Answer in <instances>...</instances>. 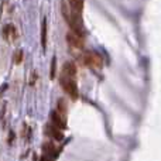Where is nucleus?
Returning a JSON list of instances; mask_svg holds the SVG:
<instances>
[{
  "label": "nucleus",
  "instance_id": "obj_1",
  "mask_svg": "<svg viewBox=\"0 0 161 161\" xmlns=\"http://www.w3.org/2000/svg\"><path fill=\"white\" fill-rule=\"evenodd\" d=\"M61 86L62 89L65 91V93L69 95V97L72 100H75L76 97H78V88H76V82L74 78H71V76H67L62 74L61 75Z\"/></svg>",
  "mask_w": 161,
  "mask_h": 161
},
{
  "label": "nucleus",
  "instance_id": "obj_2",
  "mask_svg": "<svg viewBox=\"0 0 161 161\" xmlns=\"http://www.w3.org/2000/svg\"><path fill=\"white\" fill-rule=\"evenodd\" d=\"M83 64L92 68H100L102 67V57L97 53H92V51L85 53V55H83Z\"/></svg>",
  "mask_w": 161,
  "mask_h": 161
},
{
  "label": "nucleus",
  "instance_id": "obj_3",
  "mask_svg": "<svg viewBox=\"0 0 161 161\" xmlns=\"http://www.w3.org/2000/svg\"><path fill=\"white\" fill-rule=\"evenodd\" d=\"M67 41H68V44L74 48H78V50L83 48V41H82V38H80V36H78V34L74 33V31L67 34Z\"/></svg>",
  "mask_w": 161,
  "mask_h": 161
},
{
  "label": "nucleus",
  "instance_id": "obj_4",
  "mask_svg": "<svg viewBox=\"0 0 161 161\" xmlns=\"http://www.w3.org/2000/svg\"><path fill=\"white\" fill-rule=\"evenodd\" d=\"M50 119H51V123L54 126H57L58 129H65V122L62 120V116L58 113V110H53L50 113Z\"/></svg>",
  "mask_w": 161,
  "mask_h": 161
},
{
  "label": "nucleus",
  "instance_id": "obj_5",
  "mask_svg": "<svg viewBox=\"0 0 161 161\" xmlns=\"http://www.w3.org/2000/svg\"><path fill=\"white\" fill-rule=\"evenodd\" d=\"M45 130L48 131V134H50L51 137H53V139H55V140H62L64 139V134L61 133V129H58L57 127V126H54L53 123H50V125L47 126V127H45Z\"/></svg>",
  "mask_w": 161,
  "mask_h": 161
},
{
  "label": "nucleus",
  "instance_id": "obj_6",
  "mask_svg": "<svg viewBox=\"0 0 161 161\" xmlns=\"http://www.w3.org/2000/svg\"><path fill=\"white\" fill-rule=\"evenodd\" d=\"M62 74L67 75V76H71V78H75L76 76V65L74 64V62H71V61L65 62L64 69H62Z\"/></svg>",
  "mask_w": 161,
  "mask_h": 161
},
{
  "label": "nucleus",
  "instance_id": "obj_7",
  "mask_svg": "<svg viewBox=\"0 0 161 161\" xmlns=\"http://www.w3.org/2000/svg\"><path fill=\"white\" fill-rule=\"evenodd\" d=\"M47 19H42V25H41V45L42 50H47Z\"/></svg>",
  "mask_w": 161,
  "mask_h": 161
},
{
  "label": "nucleus",
  "instance_id": "obj_8",
  "mask_svg": "<svg viewBox=\"0 0 161 161\" xmlns=\"http://www.w3.org/2000/svg\"><path fill=\"white\" fill-rule=\"evenodd\" d=\"M10 34H13L14 37H16V28H14V25H11V24H7V25H4L3 27V36H4V38L7 40H10Z\"/></svg>",
  "mask_w": 161,
  "mask_h": 161
},
{
  "label": "nucleus",
  "instance_id": "obj_9",
  "mask_svg": "<svg viewBox=\"0 0 161 161\" xmlns=\"http://www.w3.org/2000/svg\"><path fill=\"white\" fill-rule=\"evenodd\" d=\"M69 3H71V8L80 14L82 7H83V0H69Z\"/></svg>",
  "mask_w": 161,
  "mask_h": 161
},
{
  "label": "nucleus",
  "instance_id": "obj_10",
  "mask_svg": "<svg viewBox=\"0 0 161 161\" xmlns=\"http://www.w3.org/2000/svg\"><path fill=\"white\" fill-rule=\"evenodd\" d=\"M55 71H57V58L54 57L53 61H51V69H50V78L51 79L55 78Z\"/></svg>",
  "mask_w": 161,
  "mask_h": 161
},
{
  "label": "nucleus",
  "instance_id": "obj_11",
  "mask_svg": "<svg viewBox=\"0 0 161 161\" xmlns=\"http://www.w3.org/2000/svg\"><path fill=\"white\" fill-rule=\"evenodd\" d=\"M65 112H67V103H65L64 99H59L58 100V113L62 114V113H65Z\"/></svg>",
  "mask_w": 161,
  "mask_h": 161
},
{
  "label": "nucleus",
  "instance_id": "obj_12",
  "mask_svg": "<svg viewBox=\"0 0 161 161\" xmlns=\"http://www.w3.org/2000/svg\"><path fill=\"white\" fill-rule=\"evenodd\" d=\"M21 61H23V50H20L16 53V64H21Z\"/></svg>",
  "mask_w": 161,
  "mask_h": 161
},
{
  "label": "nucleus",
  "instance_id": "obj_13",
  "mask_svg": "<svg viewBox=\"0 0 161 161\" xmlns=\"http://www.w3.org/2000/svg\"><path fill=\"white\" fill-rule=\"evenodd\" d=\"M40 161H47V157H45V156H42L41 158H40Z\"/></svg>",
  "mask_w": 161,
  "mask_h": 161
}]
</instances>
